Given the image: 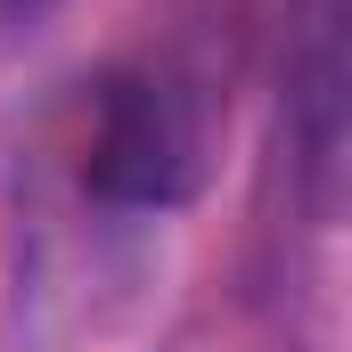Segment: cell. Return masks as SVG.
<instances>
[{
	"label": "cell",
	"instance_id": "obj_1",
	"mask_svg": "<svg viewBox=\"0 0 352 352\" xmlns=\"http://www.w3.org/2000/svg\"><path fill=\"white\" fill-rule=\"evenodd\" d=\"M82 188L98 205L164 213L197 188V115L173 82L156 74H107L90 90V148Z\"/></svg>",
	"mask_w": 352,
	"mask_h": 352
},
{
	"label": "cell",
	"instance_id": "obj_2",
	"mask_svg": "<svg viewBox=\"0 0 352 352\" xmlns=\"http://www.w3.org/2000/svg\"><path fill=\"white\" fill-rule=\"evenodd\" d=\"M287 123L311 173V205H336L344 173V0H295L287 25Z\"/></svg>",
	"mask_w": 352,
	"mask_h": 352
}]
</instances>
